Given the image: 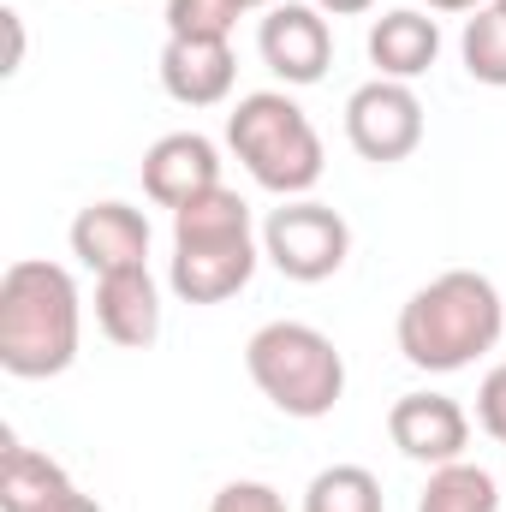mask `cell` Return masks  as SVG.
<instances>
[{"instance_id":"cell-12","label":"cell","mask_w":506,"mask_h":512,"mask_svg":"<svg viewBox=\"0 0 506 512\" xmlns=\"http://www.w3.org/2000/svg\"><path fill=\"white\" fill-rule=\"evenodd\" d=\"M233 78H239L233 42H203V36L161 42V90L179 108H221L233 96Z\"/></svg>"},{"instance_id":"cell-7","label":"cell","mask_w":506,"mask_h":512,"mask_svg":"<svg viewBox=\"0 0 506 512\" xmlns=\"http://www.w3.org/2000/svg\"><path fill=\"white\" fill-rule=\"evenodd\" d=\"M346 143L376 161V167H393L405 155H417L423 143V102L411 84L399 78H370L346 96Z\"/></svg>"},{"instance_id":"cell-3","label":"cell","mask_w":506,"mask_h":512,"mask_svg":"<svg viewBox=\"0 0 506 512\" xmlns=\"http://www.w3.org/2000/svg\"><path fill=\"white\" fill-rule=\"evenodd\" d=\"M262 262V239L251 227V203L227 185L203 191L197 203H185L173 215V262H167V286L185 304H227L233 292H245Z\"/></svg>"},{"instance_id":"cell-26","label":"cell","mask_w":506,"mask_h":512,"mask_svg":"<svg viewBox=\"0 0 506 512\" xmlns=\"http://www.w3.org/2000/svg\"><path fill=\"white\" fill-rule=\"evenodd\" d=\"M245 12H268V6H280V0H239Z\"/></svg>"},{"instance_id":"cell-19","label":"cell","mask_w":506,"mask_h":512,"mask_svg":"<svg viewBox=\"0 0 506 512\" xmlns=\"http://www.w3.org/2000/svg\"><path fill=\"white\" fill-rule=\"evenodd\" d=\"M239 18H245V6H239V0H167V36L227 42Z\"/></svg>"},{"instance_id":"cell-11","label":"cell","mask_w":506,"mask_h":512,"mask_svg":"<svg viewBox=\"0 0 506 512\" xmlns=\"http://www.w3.org/2000/svg\"><path fill=\"white\" fill-rule=\"evenodd\" d=\"M72 256L90 274H120V268H143L149 262V215L131 203H90L72 221Z\"/></svg>"},{"instance_id":"cell-21","label":"cell","mask_w":506,"mask_h":512,"mask_svg":"<svg viewBox=\"0 0 506 512\" xmlns=\"http://www.w3.org/2000/svg\"><path fill=\"white\" fill-rule=\"evenodd\" d=\"M477 429L506 447V364H495L483 376V387H477Z\"/></svg>"},{"instance_id":"cell-6","label":"cell","mask_w":506,"mask_h":512,"mask_svg":"<svg viewBox=\"0 0 506 512\" xmlns=\"http://www.w3.org/2000/svg\"><path fill=\"white\" fill-rule=\"evenodd\" d=\"M262 256L298 280V286H316V280H334L352 256V227L340 209L316 203V197H286L268 221H262Z\"/></svg>"},{"instance_id":"cell-17","label":"cell","mask_w":506,"mask_h":512,"mask_svg":"<svg viewBox=\"0 0 506 512\" xmlns=\"http://www.w3.org/2000/svg\"><path fill=\"white\" fill-rule=\"evenodd\" d=\"M459 60L477 84L489 90H506V12L489 0L465 18V36H459Z\"/></svg>"},{"instance_id":"cell-8","label":"cell","mask_w":506,"mask_h":512,"mask_svg":"<svg viewBox=\"0 0 506 512\" xmlns=\"http://www.w3.org/2000/svg\"><path fill=\"white\" fill-rule=\"evenodd\" d=\"M256 54H262V66H268L280 84H292V90L322 84L328 66H334L328 12H316L310 0H280V6H268L262 24H256Z\"/></svg>"},{"instance_id":"cell-5","label":"cell","mask_w":506,"mask_h":512,"mask_svg":"<svg viewBox=\"0 0 506 512\" xmlns=\"http://www.w3.org/2000/svg\"><path fill=\"white\" fill-rule=\"evenodd\" d=\"M245 370H251L256 393L274 411L298 417V423L328 417L346 393L340 346L310 322H262L251 334V346H245Z\"/></svg>"},{"instance_id":"cell-16","label":"cell","mask_w":506,"mask_h":512,"mask_svg":"<svg viewBox=\"0 0 506 512\" xmlns=\"http://www.w3.org/2000/svg\"><path fill=\"white\" fill-rule=\"evenodd\" d=\"M417 512H501V483H495V471H483L471 459L435 465L417 495Z\"/></svg>"},{"instance_id":"cell-4","label":"cell","mask_w":506,"mask_h":512,"mask_svg":"<svg viewBox=\"0 0 506 512\" xmlns=\"http://www.w3.org/2000/svg\"><path fill=\"white\" fill-rule=\"evenodd\" d=\"M227 149L239 155V167L251 173L262 191L286 197H310L328 155L322 137L310 126V114L286 96V90H251L239 96V108L227 114Z\"/></svg>"},{"instance_id":"cell-20","label":"cell","mask_w":506,"mask_h":512,"mask_svg":"<svg viewBox=\"0 0 506 512\" xmlns=\"http://www.w3.org/2000/svg\"><path fill=\"white\" fill-rule=\"evenodd\" d=\"M209 512H286V501H280V489H268V483H256V477H239V483L215 489Z\"/></svg>"},{"instance_id":"cell-1","label":"cell","mask_w":506,"mask_h":512,"mask_svg":"<svg viewBox=\"0 0 506 512\" xmlns=\"http://www.w3.org/2000/svg\"><path fill=\"white\" fill-rule=\"evenodd\" d=\"M501 334H506L501 286L489 274H477V268L435 274L429 286H417L399 304V322H393V340H399L405 364L429 370V376L471 370L483 352L501 346Z\"/></svg>"},{"instance_id":"cell-15","label":"cell","mask_w":506,"mask_h":512,"mask_svg":"<svg viewBox=\"0 0 506 512\" xmlns=\"http://www.w3.org/2000/svg\"><path fill=\"white\" fill-rule=\"evenodd\" d=\"M66 495H78V489H72L60 459L36 453L24 441H6V453H0V512H48Z\"/></svg>"},{"instance_id":"cell-10","label":"cell","mask_w":506,"mask_h":512,"mask_svg":"<svg viewBox=\"0 0 506 512\" xmlns=\"http://www.w3.org/2000/svg\"><path fill=\"white\" fill-rule=\"evenodd\" d=\"M387 435H393V447H399L405 459H417V465L435 471V465L465 459L471 417H465V405L447 399V393H399L393 411H387Z\"/></svg>"},{"instance_id":"cell-27","label":"cell","mask_w":506,"mask_h":512,"mask_svg":"<svg viewBox=\"0 0 506 512\" xmlns=\"http://www.w3.org/2000/svg\"><path fill=\"white\" fill-rule=\"evenodd\" d=\"M495 6H501V12H506V0H495Z\"/></svg>"},{"instance_id":"cell-25","label":"cell","mask_w":506,"mask_h":512,"mask_svg":"<svg viewBox=\"0 0 506 512\" xmlns=\"http://www.w3.org/2000/svg\"><path fill=\"white\" fill-rule=\"evenodd\" d=\"M48 512H102V507H96V501H90V495H66V501H60V507H48Z\"/></svg>"},{"instance_id":"cell-14","label":"cell","mask_w":506,"mask_h":512,"mask_svg":"<svg viewBox=\"0 0 506 512\" xmlns=\"http://www.w3.org/2000/svg\"><path fill=\"white\" fill-rule=\"evenodd\" d=\"M364 48H370L376 78L411 84V78H423L441 60V24L429 12H417V6H393V12H381L376 24H370V42Z\"/></svg>"},{"instance_id":"cell-2","label":"cell","mask_w":506,"mask_h":512,"mask_svg":"<svg viewBox=\"0 0 506 512\" xmlns=\"http://www.w3.org/2000/svg\"><path fill=\"white\" fill-rule=\"evenodd\" d=\"M84 298L78 280L48 256H18L0 274V370L18 382H48L78 364Z\"/></svg>"},{"instance_id":"cell-24","label":"cell","mask_w":506,"mask_h":512,"mask_svg":"<svg viewBox=\"0 0 506 512\" xmlns=\"http://www.w3.org/2000/svg\"><path fill=\"white\" fill-rule=\"evenodd\" d=\"M477 6H489V0H429V12H477Z\"/></svg>"},{"instance_id":"cell-9","label":"cell","mask_w":506,"mask_h":512,"mask_svg":"<svg viewBox=\"0 0 506 512\" xmlns=\"http://www.w3.org/2000/svg\"><path fill=\"white\" fill-rule=\"evenodd\" d=\"M221 185V149L203 131H167L143 149V197L155 209H185Z\"/></svg>"},{"instance_id":"cell-18","label":"cell","mask_w":506,"mask_h":512,"mask_svg":"<svg viewBox=\"0 0 506 512\" xmlns=\"http://www.w3.org/2000/svg\"><path fill=\"white\" fill-rule=\"evenodd\" d=\"M304 512H381V483L364 465H328L310 477Z\"/></svg>"},{"instance_id":"cell-22","label":"cell","mask_w":506,"mask_h":512,"mask_svg":"<svg viewBox=\"0 0 506 512\" xmlns=\"http://www.w3.org/2000/svg\"><path fill=\"white\" fill-rule=\"evenodd\" d=\"M6 18V36H12V54H6V72H18L24 66V24H18V12H0Z\"/></svg>"},{"instance_id":"cell-13","label":"cell","mask_w":506,"mask_h":512,"mask_svg":"<svg viewBox=\"0 0 506 512\" xmlns=\"http://www.w3.org/2000/svg\"><path fill=\"white\" fill-rule=\"evenodd\" d=\"M96 328L126 346V352H143L161 340V286L143 268H120V274H96Z\"/></svg>"},{"instance_id":"cell-23","label":"cell","mask_w":506,"mask_h":512,"mask_svg":"<svg viewBox=\"0 0 506 512\" xmlns=\"http://www.w3.org/2000/svg\"><path fill=\"white\" fill-rule=\"evenodd\" d=\"M316 12H328V18H358V12H370L376 0H310Z\"/></svg>"}]
</instances>
